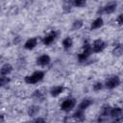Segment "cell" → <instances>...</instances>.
<instances>
[{
	"label": "cell",
	"mask_w": 123,
	"mask_h": 123,
	"mask_svg": "<svg viewBox=\"0 0 123 123\" xmlns=\"http://www.w3.org/2000/svg\"><path fill=\"white\" fill-rule=\"evenodd\" d=\"M37 44V39L36 37H31V38H28L24 44V47L28 50H32L34 49Z\"/></svg>",
	"instance_id": "10"
},
{
	"label": "cell",
	"mask_w": 123,
	"mask_h": 123,
	"mask_svg": "<svg viewBox=\"0 0 123 123\" xmlns=\"http://www.w3.org/2000/svg\"><path fill=\"white\" fill-rule=\"evenodd\" d=\"M38 111H39V108L37 106H32L28 110V114L30 116H35L38 113Z\"/></svg>",
	"instance_id": "16"
},
{
	"label": "cell",
	"mask_w": 123,
	"mask_h": 123,
	"mask_svg": "<svg viewBox=\"0 0 123 123\" xmlns=\"http://www.w3.org/2000/svg\"><path fill=\"white\" fill-rule=\"evenodd\" d=\"M74 106H75V100L73 98H68L65 99L61 104V110L63 111H69L74 108Z\"/></svg>",
	"instance_id": "6"
},
{
	"label": "cell",
	"mask_w": 123,
	"mask_h": 123,
	"mask_svg": "<svg viewBox=\"0 0 123 123\" xmlns=\"http://www.w3.org/2000/svg\"><path fill=\"white\" fill-rule=\"evenodd\" d=\"M12 71V66L10 63H5L2 65L1 69H0V73L1 76H8L11 72Z\"/></svg>",
	"instance_id": "12"
},
{
	"label": "cell",
	"mask_w": 123,
	"mask_h": 123,
	"mask_svg": "<svg viewBox=\"0 0 123 123\" xmlns=\"http://www.w3.org/2000/svg\"><path fill=\"white\" fill-rule=\"evenodd\" d=\"M34 123H46V122H45V120H44L43 118L38 117V118H37V119L35 120V122H34Z\"/></svg>",
	"instance_id": "25"
},
{
	"label": "cell",
	"mask_w": 123,
	"mask_h": 123,
	"mask_svg": "<svg viewBox=\"0 0 123 123\" xmlns=\"http://www.w3.org/2000/svg\"><path fill=\"white\" fill-rule=\"evenodd\" d=\"M103 24H104V21H103V19H102L101 17H97L96 19H94V20L92 21L90 28H91L92 30H95V29H99L100 27H102V26H103Z\"/></svg>",
	"instance_id": "13"
},
{
	"label": "cell",
	"mask_w": 123,
	"mask_h": 123,
	"mask_svg": "<svg viewBox=\"0 0 123 123\" xmlns=\"http://www.w3.org/2000/svg\"><path fill=\"white\" fill-rule=\"evenodd\" d=\"M116 21H117V23H118L119 25H123V13H120V14L117 16Z\"/></svg>",
	"instance_id": "22"
},
{
	"label": "cell",
	"mask_w": 123,
	"mask_h": 123,
	"mask_svg": "<svg viewBox=\"0 0 123 123\" xmlns=\"http://www.w3.org/2000/svg\"><path fill=\"white\" fill-rule=\"evenodd\" d=\"M116 3L114 2H111V3H108L107 5H105L103 8H102V12L104 13H107V14H110V13H112L115 10H116Z\"/></svg>",
	"instance_id": "8"
},
{
	"label": "cell",
	"mask_w": 123,
	"mask_h": 123,
	"mask_svg": "<svg viewBox=\"0 0 123 123\" xmlns=\"http://www.w3.org/2000/svg\"><path fill=\"white\" fill-rule=\"evenodd\" d=\"M91 51H92L91 45L88 44L87 42H86V43L84 44V46H83V52L78 55V60H79V62H82L86 61V60L88 59V57L90 56Z\"/></svg>",
	"instance_id": "2"
},
{
	"label": "cell",
	"mask_w": 123,
	"mask_h": 123,
	"mask_svg": "<svg viewBox=\"0 0 123 123\" xmlns=\"http://www.w3.org/2000/svg\"><path fill=\"white\" fill-rule=\"evenodd\" d=\"M92 88H93L94 91H99V90H101V89L103 88V84H102L101 82H96V83L93 85Z\"/></svg>",
	"instance_id": "19"
},
{
	"label": "cell",
	"mask_w": 123,
	"mask_h": 123,
	"mask_svg": "<svg viewBox=\"0 0 123 123\" xmlns=\"http://www.w3.org/2000/svg\"><path fill=\"white\" fill-rule=\"evenodd\" d=\"M34 96H35L36 98H37V99H40V98H42V97H43L42 93H41L39 90H37V91H35V93H34Z\"/></svg>",
	"instance_id": "23"
},
{
	"label": "cell",
	"mask_w": 123,
	"mask_h": 123,
	"mask_svg": "<svg viewBox=\"0 0 123 123\" xmlns=\"http://www.w3.org/2000/svg\"><path fill=\"white\" fill-rule=\"evenodd\" d=\"M91 104H92V101L90 99H84V100H82V102L79 105V110L84 111V110L87 109Z\"/></svg>",
	"instance_id": "14"
},
{
	"label": "cell",
	"mask_w": 123,
	"mask_h": 123,
	"mask_svg": "<svg viewBox=\"0 0 123 123\" xmlns=\"http://www.w3.org/2000/svg\"><path fill=\"white\" fill-rule=\"evenodd\" d=\"M72 26H73V29H75V30H79V29L83 26V21L80 20V19H77V20H75V21L73 22Z\"/></svg>",
	"instance_id": "17"
},
{
	"label": "cell",
	"mask_w": 123,
	"mask_h": 123,
	"mask_svg": "<svg viewBox=\"0 0 123 123\" xmlns=\"http://www.w3.org/2000/svg\"><path fill=\"white\" fill-rule=\"evenodd\" d=\"M9 83H10V78L8 76H1V78H0V85L2 86L8 85Z\"/></svg>",
	"instance_id": "18"
},
{
	"label": "cell",
	"mask_w": 123,
	"mask_h": 123,
	"mask_svg": "<svg viewBox=\"0 0 123 123\" xmlns=\"http://www.w3.org/2000/svg\"><path fill=\"white\" fill-rule=\"evenodd\" d=\"M110 115L112 118H114L116 121H122L123 120V110L121 108H119V107L112 108L111 110Z\"/></svg>",
	"instance_id": "5"
},
{
	"label": "cell",
	"mask_w": 123,
	"mask_h": 123,
	"mask_svg": "<svg viewBox=\"0 0 123 123\" xmlns=\"http://www.w3.org/2000/svg\"><path fill=\"white\" fill-rule=\"evenodd\" d=\"M50 62H51V59L47 54H43V55L39 56L37 60V63L40 66H46L50 63Z\"/></svg>",
	"instance_id": "7"
},
{
	"label": "cell",
	"mask_w": 123,
	"mask_h": 123,
	"mask_svg": "<svg viewBox=\"0 0 123 123\" xmlns=\"http://www.w3.org/2000/svg\"><path fill=\"white\" fill-rule=\"evenodd\" d=\"M74 117L77 118V119H82L84 117V113H83V111L81 110H78L75 113H74Z\"/></svg>",
	"instance_id": "21"
},
{
	"label": "cell",
	"mask_w": 123,
	"mask_h": 123,
	"mask_svg": "<svg viewBox=\"0 0 123 123\" xmlns=\"http://www.w3.org/2000/svg\"><path fill=\"white\" fill-rule=\"evenodd\" d=\"M73 5H74L75 7L81 8V7H84V6L86 5V1H84V0H76V1L73 2Z\"/></svg>",
	"instance_id": "20"
},
{
	"label": "cell",
	"mask_w": 123,
	"mask_h": 123,
	"mask_svg": "<svg viewBox=\"0 0 123 123\" xmlns=\"http://www.w3.org/2000/svg\"><path fill=\"white\" fill-rule=\"evenodd\" d=\"M23 123H29V122H23Z\"/></svg>",
	"instance_id": "26"
},
{
	"label": "cell",
	"mask_w": 123,
	"mask_h": 123,
	"mask_svg": "<svg viewBox=\"0 0 123 123\" xmlns=\"http://www.w3.org/2000/svg\"><path fill=\"white\" fill-rule=\"evenodd\" d=\"M63 90H64V87H63L62 86H53V87L51 88L50 94H51L53 97H57V96H59L60 94H62V93L63 92Z\"/></svg>",
	"instance_id": "11"
},
{
	"label": "cell",
	"mask_w": 123,
	"mask_h": 123,
	"mask_svg": "<svg viewBox=\"0 0 123 123\" xmlns=\"http://www.w3.org/2000/svg\"><path fill=\"white\" fill-rule=\"evenodd\" d=\"M56 37H57V33H56L55 31L50 32L47 36L44 37V38H43V43H44L45 45H50V44L55 40Z\"/></svg>",
	"instance_id": "9"
},
{
	"label": "cell",
	"mask_w": 123,
	"mask_h": 123,
	"mask_svg": "<svg viewBox=\"0 0 123 123\" xmlns=\"http://www.w3.org/2000/svg\"><path fill=\"white\" fill-rule=\"evenodd\" d=\"M63 10H64L65 12H69V11L71 10V4H70V3H67V5H64V6H63Z\"/></svg>",
	"instance_id": "24"
},
{
	"label": "cell",
	"mask_w": 123,
	"mask_h": 123,
	"mask_svg": "<svg viewBox=\"0 0 123 123\" xmlns=\"http://www.w3.org/2000/svg\"><path fill=\"white\" fill-rule=\"evenodd\" d=\"M72 45H73V40H72V38L70 37H66L65 38H63L62 46H63L64 49H69V48L72 47Z\"/></svg>",
	"instance_id": "15"
},
{
	"label": "cell",
	"mask_w": 123,
	"mask_h": 123,
	"mask_svg": "<svg viewBox=\"0 0 123 123\" xmlns=\"http://www.w3.org/2000/svg\"><path fill=\"white\" fill-rule=\"evenodd\" d=\"M44 78V73L42 71H36L31 75H28L25 77V82L29 85H34L38 82H40Z\"/></svg>",
	"instance_id": "1"
},
{
	"label": "cell",
	"mask_w": 123,
	"mask_h": 123,
	"mask_svg": "<svg viewBox=\"0 0 123 123\" xmlns=\"http://www.w3.org/2000/svg\"><path fill=\"white\" fill-rule=\"evenodd\" d=\"M120 84V80L117 76H112V77H110L106 80V83H105V86L107 88L109 89H113L115 87H117Z\"/></svg>",
	"instance_id": "3"
},
{
	"label": "cell",
	"mask_w": 123,
	"mask_h": 123,
	"mask_svg": "<svg viewBox=\"0 0 123 123\" xmlns=\"http://www.w3.org/2000/svg\"><path fill=\"white\" fill-rule=\"evenodd\" d=\"M105 47H106L105 41H104L103 39H100V38L94 40L93 43H92V45H91V49H92V51L95 52V53L102 52V51L105 49Z\"/></svg>",
	"instance_id": "4"
}]
</instances>
